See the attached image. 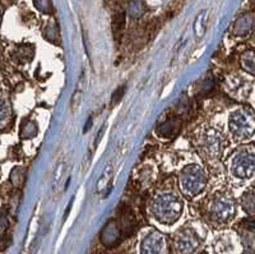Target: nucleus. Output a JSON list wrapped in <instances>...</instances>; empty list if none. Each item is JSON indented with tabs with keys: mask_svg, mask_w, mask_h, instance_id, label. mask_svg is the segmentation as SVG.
<instances>
[{
	"mask_svg": "<svg viewBox=\"0 0 255 254\" xmlns=\"http://www.w3.org/2000/svg\"><path fill=\"white\" fill-rule=\"evenodd\" d=\"M149 211L160 224H175L184 211V199L174 190H161L152 198Z\"/></svg>",
	"mask_w": 255,
	"mask_h": 254,
	"instance_id": "obj_1",
	"label": "nucleus"
},
{
	"mask_svg": "<svg viewBox=\"0 0 255 254\" xmlns=\"http://www.w3.org/2000/svg\"><path fill=\"white\" fill-rule=\"evenodd\" d=\"M203 210L211 224L216 226H224L234 218L236 213V205L234 197L228 192L216 190L206 199Z\"/></svg>",
	"mask_w": 255,
	"mask_h": 254,
	"instance_id": "obj_2",
	"label": "nucleus"
},
{
	"mask_svg": "<svg viewBox=\"0 0 255 254\" xmlns=\"http://www.w3.org/2000/svg\"><path fill=\"white\" fill-rule=\"evenodd\" d=\"M194 143L199 155L207 161H216L224 151V137L215 127L206 126L200 128L194 138Z\"/></svg>",
	"mask_w": 255,
	"mask_h": 254,
	"instance_id": "obj_3",
	"label": "nucleus"
},
{
	"mask_svg": "<svg viewBox=\"0 0 255 254\" xmlns=\"http://www.w3.org/2000/svg\"><path fill=\"white\" fill-rule=\"evenodd\" d=\"M179 184L182 192L187 197H197L208 184V176L204 169L198 164H190L182 168L179 175Z\"/></svg>",
	"mask_w": 255,
	"mask_h": 254,
	"instance_id": "obj_4",
	"label": "nucleus"
},
{
	"mask_svg": "<svg viewBox=\"0 0 255 254\" xmlns=\"http://www.w3.org/2000/svg\"><path fill=\"white\" fill-rule=\"evenodd\" d=\"M230 174L237 180H249L255 174V151L241 147L230 160Z\"/></svg>",
	"mask_w": 255,
	"mask_h": 254,
	"instance_id": "obj_5",
	"label": "nucleus"
},
{
	"mask_svg": "<svg viewBox=\"0 0 255 254\" xmlns=\"http://www.w3.org/2000/svg\"><path fill=\"white\" fill-rule=\"evenodd\" d=\"M203 243V235L191 224L178 230L172 238V247L176 254H194Z\"/></svg>",
	"mask_w": 255,
	"mask_h": 254,
	"instance_id": "obj_6",
	"label": "nucleus"
},
{
	"mask_svg": "<svg viewBox=\"0 0 255 254\" xmlns=\"http://www.w3.org/2000/svg\"><path fill=\"white\" fill-rule=\"evenodd\" d=\"M228 128L237 141H246L255 133V117L246 109L232 111L228 118Z\"/></svg>",
	"mask_w": 255,
	"mask_h": 254,
	"instance_id": "obj_7",
	"label": "nucleus"
},
{
	"mask_svg": "<svg viewBox=\"0 0 255 254\" xmlns=\"http://www.w3.org/2000/svg\"><path fill=\"white\" fill-rule=\"evenodd\" d=\"M166 240L165 236L156 230L148 231L141 240L139 254H165Z\"/></svg>",
	"mask_w": 255,
	"mask_h": 254,
	"instance_id": "obj_8",
	"label": "nucleus"
},
{
	"mask_svg": "<svg viewBox=\"0 0 255 254\" xmlns=\"http://www.w3.org/2000/svg\"><path fill=\"white\" fill-rule=\"evenodd\" d=\"M227 86L230 88L231 95L239 98H245L246 96L249 95L250 88H252L249 81L239 76L231 77L227 82Z\"/></svg>",
	"mask_w": 255,
	"mask_h": 254,
	"instance_id": "obj_9",
	"label": "nucleus"
},
{
	"mask_svg": "<svg viewBox=\"0 0 255 254\" xmlns=\"http://www.w3.org/2000/svg\"><path fill=\"white\" fill-rule=\"evenodd\" d=\"M241 64L248 73L255 76V54L252 51L245 52L241 58Z\"/></svg>",
	"mask_w": 255,
	"mask_h": 254,
	"instance_id": "obj_10",
	"label": "nucleus"
},
{
	"mask_svg": "<svg viewBox=\"0 0 255 254\" xmlns=\"http://www.w3.org/2000/svg\"><path fill=\"white\" fill-rule=\"evenodd\" d=\"M243 209L249 213L255 212V194L249 192L243 197Z\"/></svg>",
	"mask_w": 255,
	"mask_h": 254,
	"instance_id": "obj_11",
	"label": "nucleus"
},
{
	"mask_svg": "<svg viewBox=\"0 0 255 254\" xmlns=\"http://www.w3.org/2000/svg\"><path fill=\"white\" fill-rule=\"evenodd\" d=\"M231 244L228 243V239H226V236H222V238H219V242H217V244H216V249H217V252H219V254H226L228 253V252L231 251Z\"/></svg>",
	"mask_w": 255,
	"mask_h": 254,
	"instance_id": "obj_12",
	"label": "nucleus"
}]
</instances>
